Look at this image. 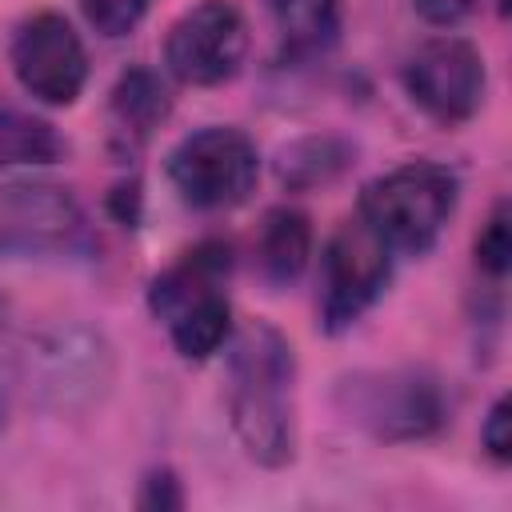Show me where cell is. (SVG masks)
Instances as JSON below:
<instances>
[{"mask_svg": "<svg viewBox=\"0 0 512 512\" xmlns=\"http://www.w3.org/2000/svg\"><path fill=\"white\" fill-rule=\"evenodd\" d=\"M248 52V24L232 0L192 4L164 40V64L180 84L216 88L232 80Z\"/></svg>", "mask_w": 512, "mask_h": 512, "instance_id": "6", "label": "cell"}, {"mask_svg": "<svg viewBox=\"0 0 512 512\" xmlns=\"http://www.w3.org/2000/svg\"><path fill=\"white\" fill-rule=\"evenodd\" d=\"M172 100H168V88L160 84L156 72L148 68H132L116 80L112 96H108V140L116 152L132 156L140 152L152 132L160 128V120L168 116Z\"/></svg>", "mask_w": 512, "mask_h": 512, "instance_id": "11", "label": "cell"}, {"mask_svg": "<svg viewBox=\"0 0 512 512\" xmlns=\"http://www.w3.org/2000/svg\"><path fill=\"white\" fill-rule=\"evenodd\" d=\"M268 12L288 56H316L340 32V0H268Z\"/></svg>", "mask_w": 512, "mask_h": 512, "instance_id": "14", "label": "cell"}, {"mask_svg": "<svg viewBox=\"0 0 512 512\" xmlns=\"http://www.w3.org/2000/svg\"><path fill=\"white\" fill-rule=\"evenodd\" d=\"M64 152L56 128L32 112H20L0 100V168L12 164H52Z\"/></svg>", "mask_w": 512, "mask_h": 512, "instance_id": "16", "label": "cell"}, {"mask_svg": "<svg viewBox=\"0 0 512 512\" xmlns=\"http://www.w3.org/2000/svg\"><path fill=\"white\" fill-rule=\"evenodd\" d=\"M160 320L168 324V336L184 360H208L232 336V308H228V296L220 288L188 296L184 304H176Z\"/></svg>", "mask_w": 512, "mask_h": 512, "instance_id": "13", "label": "cell"}, {"mask_svg": "<svg viewBox=\"0 0 512 512\" xmlns=\"http://www.w3.org/2000/svg\"><path fill=\"white\" fill-rule=\"evenodd\" d=\"M112 384V348L84 324L52 328L32 348V388L56 412L96 404Z\"/></svg>", "mask_w": 512, "mask_h": 512, "instance_id": "7", "label": "cell"}, {"mask_svg": "<svg viewBox=\"0 0 512 512\" xmlns=\"http://www.w3.org/2000/svg\"><path fill=\"white\" fill-rule=\"evenodd\" d=\"M80 204L64 184L12 180L0 184V256H36L72 244Z\"/></svg>", "mask_w": 512, "mask_h": 512, "instance_id": "10", "label": "cell"}, {"mask_svg": "<svg viewBox=\"0 0 512 512\" xmlns=\"http://www.w3.org/2000/svg\"><path fill=\"white\" fill-rule=\"evenodd\" d=\"M8 60L20 88L52 108L72 104L88 84V52L60 12L28 16L12 36Z\"/></svg>", "mask_w": 512, "mask_h": 512, "instance_id": "8", "label": "cell"}, {"mask_svg": "<svg viewBox=\"0 0 512 512\" xmlns=\"http://www.w3.org/2000/svg\"><path fill=\"white\" fill-rule=\"evenodd\" d=\"M292 376V344L272 324L252 320L228 336V420L240 448L264 468H284L296 448Z\"/></svg>", "mask_w": 512, "mask_h": 512, "instance_id": "1", "label": "cell"}, {"mask_svg": "<svg viewBox=\"0 0 512 512\" xmlns=\"http://www.w3.org/2000/svg\"><path fill=\"white\" fill-rule=\"evenodd\" d=\"M456 192H460L456 172L432 160H412L376 176L360 192L356 216L380 236V244L392 256L396 252L420 256L436 244L440 228L448 224L456 208Z\"/></svg>", "mask_w": 512, "mask_h": 512, "instance_id": "2", "label": "cell"}, {"mask_svg": "<svg viewBox=\"0 0 512 512\" xmlns=\"http://www.w3.org/2000/svg\"><path fill=\"white\" fill-rule=\"evenodd\" d=\"M164 172L188 208L220 212V208H236L248 200L260 176V160H256V144L240 128L208 124L184 136L168 152Z\"/></svg>", "mask_w": 512, "mask_h": 512, "instance_id": "3", "label": "cell"}, {"mask_svg": "<svg viewBox=\"0 0 512 512\" xmlns=\"http://www.w3.org/2000/svg\"><path fill=\"white\" fill-rule=\"evenodd\" d=\"M476 264L480 272H488L492 280H500L512 264V236H508V200H500L492 208V216L484 220L480 236H476Z\"/></svg>", "mask_w": 512, "mask_h": 512, "instance_id": "17", "label": "cell"}, {"mask_svg": "<svg viewBox=\"0 0 512 512\" xmlns=\"http://www.w3.org/2000/svg\"><path fill=\"white\" fill-rule=\"evenodd\" d=\"M340 408L376 440H420L444 424V396L432 376L416 368L356 372L340 380Z\"/></svg>", "mask_w": 512, "mask_h": 512, "instance_id": "4", "label": "cell"}, {"mask_svg": "<svg viewBox=\"0 0 512 512\" xmlns=\"http://www.w3.org/2000/svg\"><path fill=\"white\" fill-rule=\"evenodd\" d=\"M136 508H144V512H176V508H184V492H180L176 472H168V468L148 472L140 492H136Z\"/></svg>", "mask_w": 512, "mask_h": 512, "instance_id": "20", "label": "cell"}, {"mask_svg": "<svg viewBox=\"0 0 512 512\" xmlns=\"http://www.w3.org/2000/svg\"><path fill=\"white\" fill-rule=\"evenodd\" d=\"M480 444L484 452L496 460V464H508L512 460V404L500 396L488 416H484V428H480Z\"/></svg>", "mask_w": 512, "mask_h": 512, "instance_id": "21", "label": "cell"}, {"mask_svg": "<svg viewBox=\"0 0 512 512\" xmlns=\"http://www.w3.org/2000/svg\"><path fill=\"white\" fill-rule=\"evenodd\" d=\"M392 276V252L380 244V236L360 220L348 216L320 260V320L328 332L352 328L384 292Z\"/></svg>", "mask_w": 512, "mask_h": 512, "instance_id": "5", "label": "cell"}, {"mask_svg": "<svg viewBox=\"0 0 512 512\" xmlns=\"http://www.w3.org/2000/svg\"><path fill=\"white\" fill-rule=\"evenodd\" d=\"M412 4H416V12H420L428 24L448 28V24L464 20V16L472 12V4H476V0H412Z\"/></svg>", "mask_w": 512, "mask_h": 512, "instance_id": "22", "label": "cell"}, {"mask_svg": "<svg viewBox=\"0 0 512 512\" xmlns=\"http://www.w3.org/2000/svg\"><path fill=\"white\" fill-rule=\"evenodd\" d=\"M20 384V344H16V324L8 300H0V428L12 412V392Z\"/></svg>", "mask_w": 512, "mask_h": 512, "instance_id": "19", "label": "cell"}, {"mask_svg": "<svg viewBox=\"0 0 512 512\" xmlns=\"http://www.w3.org/2000/svg\"><path fill=\"white\" fill-rule=\"evenodd\" d=\"M404 88L420 112L440 124L468 120L484 100V56L460 36H440L416 48L404 64Z\"/></svg>", "mask_w": 512, "mask_h": 512, "instance_id": "9", "label": "cell"}, {"mask_svg": "<svg viewBox=\"0 0 512 512\" xmlns=\"http://www.w3.org/2000/svg\"><path fill=\"white\" fill-rule=\"evenodd\" d=\"M348 164H352V144H344L336 136H308L280 152L276 176L288 188H316V184L336 180Z\"/></svg>", "mask_w": 512, "mask_h": 512, "instance_id": "15", "label": "cell"}, {"mask_svg": "<svg viewBox=\"0 0 512 512\" xmlns=\"http://www.w3.org/2000/svg\"><path fill=\"white\" fill-rule=\"evenodd\" d=\"M80 12L100 36L116 40L140 24V16L148 12V0H80Z\"/></svg>", "mask_w": 512, "mask_h": 512, "instance_id": "18", "label": "cell"}, {"mask_svg": "<svg viewBox=\"0 0 512 512\" xmlns=\"http://www.w3.org/2000/svg\"><path fill=\"white\" fill-rule=\"evenodd\" d=\"M256 268L268 284H292L312 256V224L296 208H268L256 228Z\"/></svg>", "mask_w": 512, "mask_h": 512, "instance_id": "12", "label": "cell"}]
</instances>
